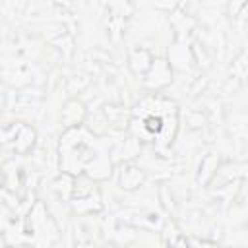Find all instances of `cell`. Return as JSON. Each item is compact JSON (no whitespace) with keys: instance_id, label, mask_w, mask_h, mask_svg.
<instances>
[{"instance_id":"obj_2","label":"cell","mask_w":248,"mask_h":248,"mask_svg":"<svg viewBox=\"0 0 248 248\" xmlns=\"http://www.w3.org/2000/svg\"><path fill=\"white\" fill-rule=\"evenodd\" d=\"M85 114H87V112H85L83 103L78 101V99H72V101H68V103L64 105V108H62V122H64V126H66L68 130H74V128H78V126L83 122Z\"/></svg>"},{"instance_id":"obj_4","label":"cell","mask_w":248,"mask_h":248,"mask_svg":"<svg viewBox=\"0 0 248 248\" xmlns=\"http://www.w3.org/2000/svg\"><path fill=\"white\" fill-rule=\"evenodd\" d=\"M186 248H219V246L213 242H205V240H190Z\"/></svg>"},{"instance_id":"obj_5","label":"cell","mask_w":248,"mask_h":248,"mask_svg":"<svg viewBox=\"0 0 248 248\" xmlns=\"http://www.w3.org/2000/svg\"><path fill=\"white\" fill-rule=\"evenodd\" d=\"M17 248H27V246H17Z\"/></svg>"},{"instance_id":"obj_3","label":"cell","mask_w":248,"mask_h":248,"mask_svg":"<svg viewBox=\"0 0 248 248\" xmlns=\"http://www.w3.org/2000/svg\"><path fill=\"white\" fill-rule=\"evenodd\" d=\"M143 182V170L136 165H124L120 170V186L124 190H134Z\"/></svg>"},{"instance_id":"obj_1","label":"cell","mask_w":248,"mask_h":248,"mask_svg":"<svg viewBox=\"0 0 248 248\" xmlns=\"http://www.w3.org/2000/svg\"><path fill=\"white\" fill-rule=\"evenodd\" d=\"M145 78H153V79H147V81H145V85H147L149 89H163L165 85L170 83V79H172V70H170V66H169L167 60L157 58V60H151V66H149V70L145 72Z\"/></svg>"}]
</instances>
